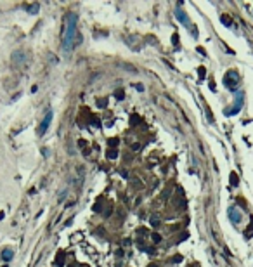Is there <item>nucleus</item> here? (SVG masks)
Returning a JSON list of instances; mask_svg holds the SVG:
<instances>
[{
  "label": "nucleus",
  "mask_w": 253,
  "mask_h": 267,
  "mask_svg": "<svg viewBox=\"0 0 253 267\" xmlns=\"http://www.w3.org/2000/svg\"><path fill=\"white\" fill-rule=\"evenodd\" d=\"M133 87L137 88L139 92H142V90H144V87H142V85H140V83H135V85H133Z\"/></svg>",
  "instance_id": "4be33fe9"
},
{
  "label": "nucleus",
  "mask_w": 253,
  "mask_h": 267,
  "mask_svg": "<svg viewBox=\"0 0 253 267\" xmlns=\"http://www.w3.org/2000/svg\"><path fill=\"white\" fill-rule=\"evenodd\" d=\"M24 9H26V11H29L31 14H36V11H38V5H36V4H35V5H24Z\"/></svg>",
  "instance_id": "2eb2a0df"
},
{
  "label": "nucleus",
  "mask_w": 253,
  "mask_h": 267,
  "mask_svg": "<svg viewBox=\"0 0 253 267\" xmlns=\"http://www.w3.org/2000/svg\"><path fill=\"white\" fill-rule=\"evenodd\" d=\"M220 21H222L225 26H232V19H230L229 16H225V14H224V16H220Z\"/></svg>",
  "instance_id": "9b49d317"
},
{
  "label": "nucleus",
  "mask_w": 253,
  "mask_h": 267,
  "mask_svg": "<svg viewBox=\"0 0 253 267\" xmlns=\"http://www.w3.org/2000/svg\"><path fill=\"white\" fill-rule=\"evenodd\" d=\"M151 236H153V241H154V243H160V241H161V236L158 234V232H153Z\"/></svg>",
  "instance_id": "aec40b11"
},
{
  "label": "nucleus",
  "mask_w": 253,
  "mask_h": 267,
  "mask_svg": "<svg viewBox=\"0 0 253 267\" xmlns=\"http://www.w3.org/2000/svg\"><path fill=\"white\" fill-rule=\"evenodd\" d=\"M90 125H94V127H101V120H99L97 116H94V118H92V123H90Z\"/></svg>",
  "instance_id": "6ab92c4d"
},
{
  "label": "nucleus",
  "mask_w": 253,
  "mask_h": 267,
  "mask_svg": "<svg viewBox=\"0 0 253 267\" xmlns=\"http://www.w3.org/2000/svg\"><path fill=\"white\" fill-rule=\"evenodd\" d=\"M244 236H246V238H251L253 236V219H251V222H250V226L246 227V231H244Z\"/></svg>",
  "instance_id": "9d476101"
},
{
  "label": "nucleus",
  "mask_w": 253,
  "mask_h": 267,
  "mask_svg": "<svg viewBox=\"0 0 253 267\" xmlns=\"http://www.w3.org/2000/svg\"><path fill=\"white\" fill-rule=\"evenodd\" d=\"M0 257H2V258H4V260H5V262H9V260H11V258H12V251H11V250H4V251H2V255H0Z\"/></svg>",
  "instance_id": "6e6552de"
},
{
  "label": "nucleus",
  "mask_w": 253,
  "mask_h": 267,
  "mask_svg": "<svg viewBox=\"0 0 253 267\" xmlns=\"http://www.w3.org/2000/svg\"><path fill=\"white\" fill-rule=\"evenodd\" d=\"M64 260H66V251H64V250H59L57 257H56V265H64Z\"/></svg>",
  "instance_id": "39448f33"
},
{
  "label": "nucleus",
  "mask_w": 253,
  "mask_h": 267,
  "mask_svg": "<svg viewBox=\"0 0 253 267\" xmlns=\"http://www.w3.org/2000/svg\"><path fill=\"white\" fill-rule=\"evenodd\" d=\"M137 123H139V116L132 115V116H130V125H132V127H137Z\"/></svg>",
  "instance_id": "f3484780"
},
{
  "label": "nucleus",
  "mask_w": 253,
  "mask_h": 267,
  "mask_svg": "<svg viewBox=\"0 0 253 267\" xmlns=\"http://www.w3.org/2000/svg\"><path fill=\"white\" fill-rule=\"evenodd\" d=\"M78 146L80 147H87V140H78Z\"/></svg>",
  "instance_id": "5701e85b"
},
{
  "label": "nucleus",
  "mask_w": 253,
  "mask_h": 267,
  "mask_svg": "<svg viewBox=\"0 0 253 267\" xmlns=\"http://www.w3.org/2000/svg\"><path fill=\"white\" fill-rule=\"evenodd\" d=\"M115 97L118 99V101H121V99L125 97V92H123V88H116V90H115Z\"/></svg>",
  "instance_id": "ddd939ff"
},
{
  "label": "nucleus",
  "mask_w": 253,
  "mask_h": 267,
  "mask_svg": "<svg viewBox=\"0 0 253 267\" xmlns=\"http://www.w3.org/2000/svg\"><path fill=\"white\" fill-rule=\"evenodd\" d=\"M50 122H52V113H50V111H47L45 116H43V120H42V123H40V127H38V134H40V135H43V134L47 132V128H49Z\"/></svg>",
  "instance_id": "7ed1b4c3"
},
{
  "label": "nucleus",
  "mask_w": 253,
  "mask_h": 267,
  "mask_svg": "<svg viewBox=\"0 0 253 267\" xmlns=\"http://www.w3.org/2000/svg\"><path fill=\"white\" fill-rule=\"evenodd\" d=\"M76 23H78V16L76 14H68L66 18V29H64V40H63V49L64 50H71L75 47V38H76Z\"/></svg>",
  "instance_id": "f257e3e1"
},
{
  "label": "nucleus",
  "mask_w": 253,
  "mask_h": 267,
  "mask_svg": "<svg viewBox=\"0 0 253 267\" xmlns=\"http://www.w3.org/2000/svg\"><path fill=\"white\" fill-rule=\"evenodd\" d=\"M177 19L180 21V23H184V24H189V19H187V16H185V12H182V11H178L177 9Z\"/></svg>",
  "instance_id": "423d86ee"
},
{
  "label": "nucleus",
  "mask_w": 253,
  "mask_h": 267,
  "mask_svg": "<svg viewBox=\"0 0 253 267\" xmlns=\"http://www.w3.org/2000/svg\"><path fill=\"white\" fill-rule=\"evenodd\" d=\"M106 156L109 158V160H115V158H118V151H116V149H109V147H108V151H106Z\"/></svg>",
  "instance_id": "0eeeda50"
},
{
  "label": "nucleus",
  "mask_w": 253,
  "mask_h": 267,
  "mask_svg": "<svg viewBox=\"0 0 253 267\" xmlns=\"http://www.w3.org/2000/svg\"><path fill=\"white\" fill-rule=\"evenodd\" d=\"M101 206H102V198H99V199H97V203L94 205V212H101V210H102Z\"/></svg>",
  "instance_id": "dca6fc26"
},
{
  "label": "nucleus",
  "mask_w": 253,
  "mask_h": 267,
  "mask_svg": "<svg viewBox=\"0 0 253 267\" xmlns=\"http://www.w3.org/2000/svg\"><path fill=\"white\" fill-rule=\"evenodd\" d=\"M149 267H158V265H156V264H151V265Z\"/></svg>",
  "instance_id": "a878e982"
},
{
  "label": "nucleus",
  "mask_w": 253,
  "mask_h": 267,
  "mask_svg": "<svg viewBox=\"0 0 253 267\" xmlns=\"http://www.w3.org/2000/svg\"><path fill=\"white\" fill-rule=\"evenodd\" d=\"M118 142H120V140L116 139V137H111V139H108V146H109V149H115L116 146H118Z\"/></svg>",
  "instance_id": "1a4fd4ad"
},
{
  "label": "nucleus",
  "mask_w": 253,
  "mask_h": 267,
  "mask_svg": "<svg viewBox=\"0 0 253 267\" xmlns=\"http://www.w3.org/2000/svg\"><path fill=\"white\" fill-rule=\"evenodd\" d=\"M198 75H199V78H201V80H203V78L206 76V70H205L203 66H199V68H198Z\"/></svg>",
  "instance_id": "a211bd4d"
},
{
  "label": "nucleus",
  "mask_w": 253,
  "mask_h": 267,
  "mask_svg": "<svg viewBox=\"0 0 253 267\" xmlns=\"http://www.w3.org/2000/svg\"><path fill=\"white\" fill-rule=\"evenodd\" d=\"M230 184H232V186H237V184H239V177H237L236 172L230 174Z\"/></svg>",
  "instance_id": "f8f14e48"
},
{
  "label": "nucleus",
  "mask_w": 253,
  "mask_h": 267,
  "mask_svg": "<svg viewBox=\"0 0 253 267\" xmlns=\"http://www.w3.org/2000/svg\"><path fill=\"white\" fill-rule=\"evenodd\" d=\"M180 260H182V257H180V255H175V257H173V262H180Z\"/></svg>",
  "instance_id": "b1692460"
},
{
  "label": "nucleus",
  "mask_w": 253,
  "mask_h": 267,
  "mask_svg": "<svg viewBox=\"0 0 253 267\" xmlns=\"http://www.w3.org/2000/svg\"><path fill=\"white\" fill-rule=\"evenodd\" d=\"M198 52H199V54H203V56L206 54V52H205V49H203V47H198Z\"/></svg>",
  "instance_id": "393cba45"
},
{
  "label": "nucleus",
  "mask_w": 253,
  "mask_h": 267,
  "mask_svg": "<svg viewBox=\"0 0 253 267\" xmlns=\"http://www.w3.org/2000/svg\"><path fill=\"white\" fill-rule=\"evenodd\" d=\"M224 85L227 88H230V90H236L237 85H239V73H237L236 70L227 71L225 76H224Z\"/></svg>",
  "instance_id": "f03ea898"
},
{
  "label": "nucleus",
  "mask_w": 253,
  "mask_h": 267,
  "mask_svg": "<svg viewBox=\"0 0 253 267\" xmlns=\"http://www.w3.org/2000/svg\"><path fill=\"white\" fill-rule=\"evenodd\" d=\"M172 43L175 47H178V35H177V33H173V35H172Z\"/></svg>",
  "instance_id": "412c9836"
},
{
  "label": "nucleus",
  "mask_w": 253,
  "mask_h": 267,
  "mask_svg": "<svg viewBox=\"0 0 253 267\" xmlns=\"http://www.w3.org/2000/svg\"><path fill=\"white\" fill-rule=\"evenodd\" d=\"M97 106H99V108H106V106H108V99H106V97L97 99Z\"/></svg>",
  "instance_id": "4468645a"
},
{
  "label": "nucleus",
  "mask_w": 253,
  "mask_h": 267,
  "mask_svg": "<svg viewBox=\"0 0 253 267\" xmlns=\"http://www.w3.org/2000/svg\"><path fill=\"white\" fill-rule=\"evenodd\" d=\"M227 215H229L230 222H234V224L241 222V212H239V210H237L236 206H230V208L227 210Z\"/></svg>",
  "instance_id": "20e7f679"
}]
</instances>
